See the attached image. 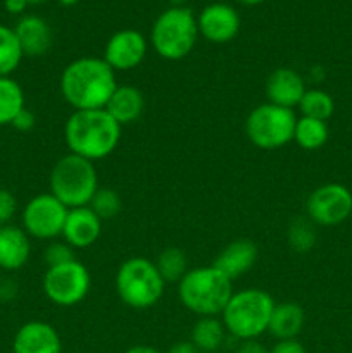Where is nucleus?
I'll use <instances>...</instances> for the list:
<instances>
[{
    "instance_id": "27",
    "label": "nucleus",
    "mask_w": 352,
    "mask_h": 353,
    "mask_svg": "<svg viewBox=\"0 0 352 353\" xmlns=\"http://www.w3.org/2000/svg\"><path fill=\"white\" fill-rule=\"evenodd\" d=\"M23 57V50L12 28L0 24V76L12 74L19 68Z\"/></svg>"
},
{
    "instance_id": "39",
    "label": "nucleus",
    "mask_w": 352,
    "mask_h": 353,
    "mask_svg": "<svg viewBox=\"0 0 352 353\" xmlns=\"http://www.w3.org/2000/svg\"><path fill=\"white\" fill-rule=\"evenodd\" d=\"M240 3H244V6H259V3L266 2V0H238Z\"/></svg>"
},
{
    "instance_id": "10",
    "label": "nucleus",
    "mask_w": 352,
    "mask_h": 353,
    "mask_svg": "<svg viewBox=\"0 0 352 353\" xmlns=\"http://www.w3.org/2000/svg\"><path fill=\"white\" fill-rule=\"evenodd\" d=\"M68 210V207L59 202L50 192L40 193L24 205L21 214L23 230L30 238L45 241L55 240L62 234Z\"/></svg>"
},
{
    "instance_id": "35",
    "label": "nucleus",
    "mask_w": 352,
    "mask_h": 353,
    "mask_svg": "<svg viewBox=\"0 0 352 353\" xmlns=\"http://www.w3.org/2000/svg\"><path fill=\"white\" fill-rule=\"evenodd\" d=\"M237 353H269V350H266L264 345L259 343L257 340H248V341H242L240 348H238Z\"/></svg>"
},
{
    "instance_id": "14",
    "label": "nucleus",
    "mask_w": 352,
    "mask_h": 353,
    "mask_svg": "<svg viewBox=\"0 0 352 353\" xmlns=\"http://www.w3.org/2000/svg\"><path fill=\"white\" fill-rule=\"evenodd\" d=\"M100 233H102V219L88 205L68 210L61 236L69 247L79 250L92 247L100 238Z\"/></svg>"
},
{
    "instance_id": "32",
    "label": "nucleus",
    "mask_w": 352,
    "mask_h": 353,
    "mask_svg": "<svg viewBox=\"0 0 352 353\" xmlns=\"http://www.w3.org/2000/svg\"><path fill=\"white\" fill-rule=\"evenodd\" d=\"M35 124H37V117H35V114L31 112L30 109H26V107H24V109L21 110L16 117H14V121L10 126H12L14 130L21 131V133H28V131L33 130Z\"/></svg>"
},
{
    "instance_id": "20",
    "label": "nucleus",
    "mask_w": 352,
    "mask_h": 353,
    "mask_svg": "<svg viewBox=\"0 0 352 353\" xmlns=\"http://www.w3.org/2000/svg\"><path fill=\"white\" fill-rule=\"evenodd\" d=\"M145 109V97L137 86L117 85L107 102L106 110L121 128L140 119Z\"/></svg>"
},
{
    "instance_id": "6",
    "label": "nucleus",
    "mask_w": 352,
    "mask_h": 353,
    "mask_svg": "<svg viewBox=\"0 0 352 353\" xmlns=\"http://www.w3.org/2000/svg\"><path fill=\"white\" fill-rule=\"evenodd\" d=\"M114 286L124 305L145 310L161 302L166 281L154 262L145 257H131L117 268Z\"/></svg>"
},
{
    "instance_id": "24",
    "label": "nucleus",
    "mask_w": 352,
    "mask_h": 353,
    "mask_svg": "<svg viewBox=\"0 0 352 353\" xmlns=\"http://www.w3.org/2000/svg\"><path fill=\"white\" fill-rule=\"evenodd\" d=\"M330 137L326 121L313 119V117H297L293 141L304 150H317L323 147Z\"/></svg>"
},
{
    "instance_id": "21",
    "label": "nucleus",
    "mask_w": 352,
    "mask_h": 353,
    "mask_svg": "<svg viewBox=\"0 0 352 353\" xmlns=\"http://www.w3.org/2000/svg\"><path fill=\"white\" fill-rule=\"evenodd\" d=\"M306 323V312L297 302L276 303L269 319L268 333L276 341L295 340Z\"/></svg>"
},
{
    "instance_id": "8",
    "label": "nucleus",
    "mask_w": 352,
    "mask_h": 353,
    "mask_svg": "<svg viewBox=\"0 0 352 353\" xmlns=\"http://www.w3.org/2000/svg\"><path fill=\"white\" fill-rule=\"evenodd\" d=\"M295 123L293 109L266 102L251 110L245 121V134L261 150H276L293 141Z\"/></svg>"
},
{
    "instance_id": "37",
    "label": "nucleus",
    "mask_w": 352,
    "mask_h": 353,
    "mask_svg": "<svg viewBox=\"0 0 352 353\" xmlns=\"http://www.w3.org/2000/svg\"><path fill=\"white\" fill-rule=\"evenodd\" d=\"M3 7L9 14H21L28 7V0H6Z\"/></svg>"
},
{
    "instance_id": "2",
    "label": "nucleus",
    "mask_w": 352,
    "mask_h": 353,
    "mask_svg": "<svg viewBox=\"0 0 352 353\" xmlns=\"http://www.w3.org/2000/svg\"><path fill=\"white\" fill-rule=\"evenodd\" d=\"M64 140L69 154L97 162L116 150L121 126L106 109L75 110L66 121Z\"/></svg>"
},
{
    "instance_id": "25",
    "label": "nucleus",
    "mask_w": 352,
    "mask_h": 353,
    "mask_svg": "<svg viewBox=\"0 0 352 353\" xmlns=\"http://www.w3.org/2000/svg\"><path fill=\"white\" fill-rule=\"evenodd\" d=\"M155 268L166 283L182 281L183 276L190 271L186 254L178 247H168L155 259Z\"/></svg>"
},
{
    "instance_id": "19",
    "label": "nucleus",
    "mask_w": 352,
    "mask_h": 353,
    "mask_svg": "<svg viewBox=\"0 0 352 353\" xmlns=\"http://www.w3.org/2000/svg\"><path fill=\"white\" fill-rule=\"evenodd\" d=\"M31 255L30 236L19 226L6 224L0 230V269L19 271L28 264Z\"/></svg>"
},
{
    "instance_id": "41",
    "label": "nucleus",
    "mask_w": 352,
    "mask_h": 353,
    "mask_svg": "<svg viewBox=\"0 0 352 353\" xmlns=\"http://www.w3.org/2000/svg\"><path fill=\"white\" fill-rule=\"evenodd\" d=\"M173 7H185L186 0H168Z\"/></svg>"
},
{
    "instance_id": "42",
    "label": "nucleus",
    "mask_w": 352,
    "mask_h": 353,
    "mask_svg": "<svg viewBox=\"0 0 352 353\" xmlns=\"http://www.w3.org/2000/svg\"><path fill=\"white\" fill-rule=\"evenodd\" d=\"M47 2V0H28V3H43Z\"/></svg>"
},
{
    "instance_id": "17",
    "label": "nucleus",
    "mask_w": 352,
    "mask_h": 353,
    "mask_svg": "<svg viewBox=\"0 0 352 353\" xmlns=\"http://www.w3.org/2000/svg\"><path fill=\"white\" fill-rule=\"evenodd\" d=\"M12 30L16 33L24 57H41L50 50L52 43H54V33H52L50 24L40 16L30 14V16L21 17Z\"/></svg>"
},
{
    "instance_id": "1",
    "label": "nucleus",
    "mask_w": 352,
    "mask_h": 353,
    "mask_svg": "<svg viewBox=\"0 0 352 353\" xmlns=\"http://www.w3.org/2000/svg\"><path fill=\"white\" fill-rule=\"evenodd\" d=\"M59 88L75 110L106 109L117 88L116 71L102 57L75 59L61 72Z\"/></svg>"
},
{
    "instance_id": "4",
    "label": "nucleus",
    "mask_w": 352,
    "mask_h": 353,
    "mask_svg": "<svg viewBox=\"0 0 352 353\" xmlns=\"http://www.w3.org/2000/svg\"><path fill=\"white\" fill-rule=\"evenodd\" d=\"M276 302L266 290L245 288L233 292L226 307L221 312L226 333L242 341L257 340L268 333L269 319Z\"/></svg>"
},
{
    "instance_id": "16",
    "label": "nucleus",
    "mask_w": 352,
    "mask_h": 353,
    "mask_svg": "<svg viewBox=\"0 0 352 353\" xmlns=\"http://www.w3.org/2000/svg\"><path fill=\"white\" fill-rule=\"evenodd\" d=\"M14 353H62L61 336L52 324L30 321L17 330L12 343Z\"/></svg>"
},
{
    "instance_id": "18",
    "label": "nucleus",
    "mask_w": 352,
    "mask_h": 353,
    "mask_svg": "<svg viewBox=\"0 0 352 353\" xmlns=\"http://www.w3.org/2000/svg\"><path fill=\"white\" fill-rule=\"evenodd\" d=\"M259 248L257 245L247 238H240L221 250V254L214 259L213 265L217 271L223 272L228 279L235 281L237 278L244 276L245 272L251 271L257 262Z\"/></svg>"
},
{
    "instance_id": "22",
    "label": "nucleus",
    "mask_w": 352,
    "mask_h": 353,
    "mask_svg": "<svg viewBox=\"0 0 352 353\" xmlns=\"http://www.w3.org/2000/svg\"><path fill=\"white\" fill-rule=\"evenodd\" d=\"M226 336V327L217 317H199L192 330V343L197 350L204 353L216 352L223 345Z\"/></svg>"
},
{
    "instance_id": "5",
    "label": "nucleus",
    "mask_w": 352,
    "mask_h": 353,
    "mask_svg": "<svg viewBox=\"0 0 352 353\" xmlns=\"http://www.w3.org/2000/svg\"><path fill=\"white\" fill-rule=\"evenodd\" d=\"M50 193L68 209L90 205L99 190V172L95 162L79 155L68 154L59 159L48 176Z\"/></svg>"
},
{
    "instance_id": "13",
    "label": "nucleus",
    "mask_w": 352,
    "mask_h": 353,
    "mask_svg": "<svg viewBox=\"0 0 352 353\" xmlns=\"http://www.w3.org/2000/svg\"><path fill=\"white\" fill-rule=\"evenodd\" d=\"M197 26L199 34L211 43H228L240 31V16L228 3L213 2L200 10Z\"/></svg>"
},
{
    "instance_id": "15",
    "label": "nucleus",
    "mask_w": 352,
    "mask_h": 353,
    "mask_svg": "<svg viewBox=\"0 0 352 353\" xmlns=\"http://www.w3.org/2000/svg\"><path fill=\"white\" fill-rule=\"evenodd\" d=\"M264 90L269 103L295 109L307 88L299 71L292 68H278L268 76Z\"/></svg>"
},
{
    "instance_id": "7",
    "label": "nucleus",
    "mask_w": 352,
    "mask_h": 353,
    "mask_svg": "<svg viewBox=\"0 0 352 353\" xmlns=\"http://www.w3.org/2000/svg\"><path fill=\"white\" fill-rule=\"evenodd\" d=\"M199 38L197 16L188 7H169L157 16L150 31L152 48L166 61H182L192 54Z\"/></svg>"
},
{
    "instance_id": "28",
    "label": "nucleus",
    "mask_w": 352,
    "mask_h": 353,
    "mask_svg": "<svg viewBox=\"0 0 352 353\" xmlns=\"http://www.w3.org/2000/svg\"><path fill=\"white\" fill-rule=\"evenodd\" d=\"M316 224L311 223L307 217H295L292 223L289 224L286 230V240L292 250L299 252V254H306V252L313 250L316 245L317 234H316Z\"/></svg>"
},
{
    "instance_id": "11",
    "label": "nucleus",
    "mask_w": 352,
    "mask_h": 353,
    "mask_svg": "<svg viewBox=\"0 0 352 353\" xmlns=\"http://www.w3.org/2000/svg\"><path fill=\"white\" fill-rule=\"evenodd\" d=\"M352 214V193L340 183H326L311 192L306 217L317 226H337Z\"/></svg>"
},
{
    "instance_id": "30",
    "label": "nucleus",
    "mask_w": 352,
    "mask_h": 353,
    "mask_svg": "<svg viewBox=\"0 0 352 353\" xmlns=\"http://www.w3.org/2000/svg\"><path fill=\"white\" fill-rule=\"evenodd\" d=\"M43 259L47 262L48 268H54V265L66 264L69 261H75V248L69 247L66 241H52L47 245L43 252Z\"/></svg>"
},
{
    "instance_id": "36",
    "label": "nucleus",
    "mask_w": 352,
    "mask_h": 353,
    "mask_svg": "<svg viewBox=\"0 0 352 353\" xmlns=\"http://www.w3.org/2000/svg\"><path fill=\"white\" fill-rule=\"evenodd\" d=\"M166 353H200V352L197 350V347L192 343V341H178V343L171 345L169 350Z\"/></svg>"
},
{
    "instance_id": "9",
    "label": "nucleus",
    "mask_w": 352,
    "mask_h": 353,
    "mask_svg": "<svg viewBox=\"0 0 352 353\" xmlns=\"http://www.w3.org/2000/svg\"><path fill=\"white\" fill-rule=\"evenodd\" d=\"M92 288V276L85 264L69 261L47 268L43 276V293L54 305L75 307L86 299Z\"/></svg>"
},
{
    "instance_id": "26",
    "label": "nucleus",
    "mask_w": 352,
    "mask_h": 353,
    "mask_svg": "<svg viewBox=\"0 0 352 353\" xmlns=\"http://www.w3.org/2000/svg\"><path fill=\"white\" fill-rule=\"evenodd\" d=\"M304 117H313V119L328 121L335 112V102L331 95L324 90L313 88L306 90L302 100L297 105Z\"/></svg>"
},
{
    "instance_id": "12",
    "label": "nucleus",
    "mask_w": 352,
    "mask_h": 353,
    "mask_svg": "<svg viewBox=\"0 0 352 353\" xmlns=\"http://www.w3.org/2000/svg\"><path fill=\"white\" fill-rule=\"evenodd\" d=\"M147 38L138 30H119L107 40L102 59L114 71L126 72L138 68L147 55Z\"/></svg>"
},
{
    "instance_id": "23",
    "label": "nucleus",
    "mask_w": 352,
    "mask_h": 353,
    "mask_svg": "<svg viewBox=\"0 0 352 353\" xmlns=\"http://www.w3.org/2000/svg\"><path fill=\"white\" fill-rule=\"evenodd\" d=\"M24 92L12 76H0V126L12 124L14 117L24 109Z\"/></svg>"
},
{
    "instance_id": "44",
    "label": "nucleus",
    "mask_w": 352,
    "mask_h": 353,
    "mask_svg": "<svg viewBox=\"0 0 352 353\" xmlns=\"http://www.w3.org/2000/svg\"><path fill=\"white\" fill-rule=\"evenodd\" d=\"M2 228H3V224H0V230H2Z\"/></svg>"
},
{
    "instance_id": "31",
    "label": "nucleus",
    "mask_w": 352,
    "mask_h": 353,
    "mask_svg": "<svg viewBox=\"0 0 352 353\" xmlns=\"http://www.w3.org/2000/svg\"><path fill=\"white\" fill-rule=\"evenodd\" d=\"M17 210V200L12 192L6 188H0V224L6 226L14 217Z\"/></svg>"
},
{
    "instance_id": "34",
    "label": "nucleus",
    "mask_w": 352,
    "mask_h": 353,
    "mask_svg": "<svg viewBox=\"0 0 352 353\" xmlns=\"http://www.w3.org/2000/svg\"><path fill=\"white\" fill-rule=\"evenodd\" d=\"M17 285L12 279H0V300L2 302H10L16 296Z\"/></svg>"
},
{
    "instance_id": "29",
    "label": "nucleus",
    "mask_w": 352,
    "mask_h": 353,
    "mask_svg": "<svg viewBox=\"0 0 352 353\" xmlns=\"http://www.w3.org/2000/svg\"><path fill=\"white\" fill-rule=\"evenodd\" d=\"M90 209L97 214L102 221L114 219L123 209V200L119 193L113 188H99L90 202Z\"/></svg>"
},
{
    "instance_id": "33",
    "label": "nucleus",
    "mask_w": 352,
    "mask_h": 353,
    "mask_svg": "<svg viewBox=\"0 0 352 353\" xmlns=\"http://www.w3.org/2000/svg\"><path fill=\"white\" fill-rule=\"evenodd\" d=\"M269 353H306V348L297 338L295 340H280L276 341Z\"/></svg>"
},
{
    "instance_id": "38",
    "label": "nucleus",
    "mask_w": 352,
    "mask_h": 353,
    "mask_svg": "<svg viewBox=\"0 0 352 353\" xmlns=\"http://www.w3.org/2000/svg\"><path fill=\"white\" fill-rule=\"evenodd\" d=\"M124 353H161V352L154 347H148V345H135V347H130Z\"/></svg>"
},
{
    "instance_id": "43",
    "label": "nucleus",
    "mask_w": 352,
    "mask_h": 353,
    "mask_svg": "<svg viewBox=\"0 0 352 353\" xmlns=\"http://www.w3.org/2000/svg\"><path fill=\"white\" fill-rule=\"evenodd\" d=\"M66 353H85V352H66Z\"/></svg>"
},
{
    "instance_id": "40",
    "label": "nucleus",
    "mask_w": 352,
    "mask_h": 353,
    "mask_svg": "<svg viewBox=\"0 0 352 353\" xmlns=\"http://www.w3.org/2000/svg\"><path fill=\"white\" fill-rule=\"evenodd\" d=\"M57 2L61 3V6H64V7H72V6H76L79 0H57Z\"/></svg>"
},
{
    "instance_id": "3",
    "label": "nucleus",
    "mask_w": 352,
    "mask_h": 353,
    "mask_svg": "<svg viewBox=\"0 0 352 353\" xmlns=\"http://www.w3.org/2000/svg\"><path fill=\"white\" fill-rule=\"evenodd\" d=\"M233 295V281L214 265L190 269L178 283V296L186 310L199 317H216Z\"/></svg>"
}]
</instances>
